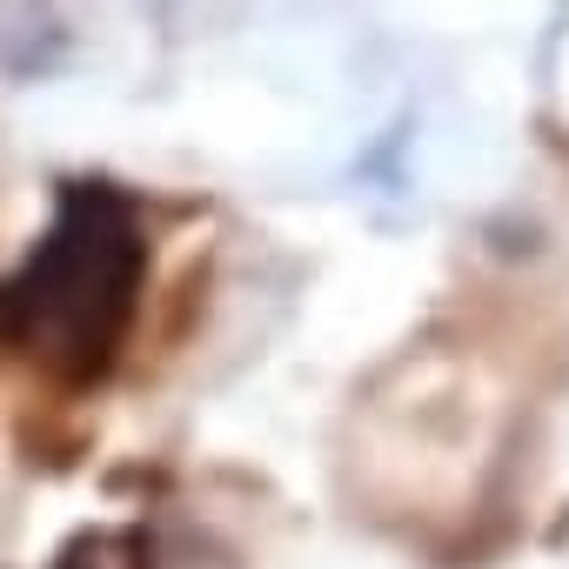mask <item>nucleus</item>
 <instances>
[{
  "label": "nucleus",
  "instance_id": "1",
  "mask_svg": "<svg viewBox=\"0 0 569 569\" xmlns=\"http://www.w3.org/2000/svg\"><path fill=\"white\" fill-rule=\"evenodd\" d=\"M134 228L121 214V201L81 188L61 208L54 241L34 254V274L21 281V322L48 356H68L74 369H94L128 316V289H134Z\"/></svg>",
  "mask_w": 569,
  "mask_h": 569
}]
</instances>
